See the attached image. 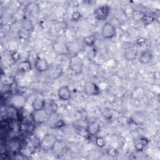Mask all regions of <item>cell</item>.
Returning <instances> with one entry per match:
<instances>
[{
	"mask_svg": "<svg viewBox=\"0 0 160 160\" xmlns=\"http://www.w3.org/2000/svg\"><path fill=\"white\" fill-rule=\"evenodd\" d=\"M69 68L70 70L76 75L82 72L83 62L81 58L78 54H74L71 56L69 61Z\"/></svg>",
	"mask_w": 160,
	"mask_h": 160,
	"instance_id": "obj_1",
	"label": "cell"
},
{
	"mask_svg": "<svg viewBox=\"0 0 160 160\" xmlns=\"http://www.w3.org/2000/svg\"><path fill=\"white\" fill-rule=\"evenodd\" d=\"M101 36L104 39H111L116 36V27L109 22H106L101 28Z\"/></svg>",
	"mask_w": 160,
	"mask_h": 160,
	"instance_id": "obj_2",
	"label": "cell"
},
{
	"mask_svg": "<svg viewBox=\"0 0 160 160\" xmlns=\"http://www.w3.org/2000/svg\"><path fill=\"white\" fill-rule=\"evenodd\" d=\"M49 117V111L46 109L33 111L32 114V118L34 122L38 124H41L46 122Z\"/></svg>",
	"mask_w": 160,
	"mask_h": 160,
	"instance_id": "obj_3",
	"label": "cell"
},
{
	"mask_svg": "<svg viewBox=\"0 0 160 160\" xmlns=\"http://www.w3.org/2000/svg\"><path fill=\"white\" fill-rule=\"evenodd\" d=\"M110 12V7L107 4H104L96 8L93 11V15L97 20L104 21L108 18Z\"/></svg>",
	"mask_w": 160,
	"mask_h": 160,
	"instance_id": "obj_4",
	"label": "cell"
},
{
	"mask_svg": "<svg viewBox=\"0 0 160 160\" xmlns=\"http://www.w3.org/2000/svg\"><path fill=\"white\" fill-rule=\"evenodd\" d=\"M83 91L88 96H97L100 94L101 89L99 86L94 82H88L83 87Z\"/></svg>",
	"mask_w": 160,
	"mask_h": 160,
	"instance_id": "obj_5",
	"label": "cell"
},
{
	"mask_svg": "<svg viewBox=\"0 0 160 160\" xmlns=\"http://www.w3.org/2000/svg\"><path fill=\"white\" fill-rule=\"evenodd\" d=\"M58 139L52 134H46L41 139L40 145L44 149H52Z\"/></svg>",
	"mask_w": 160,
	"mask_h": 160,
	"instance_id": "obj_6",
	"label": "cell"
},
{
	"mask_svg": "<svg viewBox=\"0 0 160 160\" xmlns=\"http://www.w3.org/2000/svg\"><path fill=\"white\" fill-rule=\"evenodd\" d=\"M52 48L54 51L59 55H66L69 53V49L67 44L61 40L56 41L52 45Z\"/></svg>",
	"mask_w": 160,
	"mask_h": 160,
	"instance_id": "obj_7",
	"label": "cell"
},
{
	"mask_svg": "<svg viewBox=\"0 0 160 160\" xmlns=\"http://www.w3.org/2000/svg\"><path fill=\"white\" fill-rule=\"evenodd\" d=\"M36 70L41 73L47 71L49 69V64L45 58L38 57L34 63Z\"/></svg>",
	"mask_w": 160,
	"mask_h": 160,
	"instance_id": "obj_8",
	"label": "cell"
},
{
	"mask_svg": "<svg viewBox=\"0 0 160 160\" xmlns=\"http://www.w3.org/2000/svg\"><path fill=\"white\" fill-rule=\"evenodd\" d=\"M58 97L62 101H68L71 98V91L68 86H62L58 91Z\"/></svg>",
	"mask_w": 160,
	"mask_h": 160,
	"instance_id": "obj_9",
	"label": "cell"
},
{
	"mask_svg": "<svg viewBox=\"0 0 160 160\" xmlns=\"http://www.w3.org/2000/svg\"><path fill=\"white\" fill-rule=\"evenodd\" d=\"M101 131V126L97 121L91 122L87 126L86 131L89 136H97Z\"/></svg>",
	"mask_w": 160,
	"mask_h": 160,
	"instance_id": "obj_10",
	"label": "cell"
},
{
	"mask_svg": "<svg viewBox=\"0 0 160 160\" xmlns=\"http://www.w3.org/2000/svg\"><path fill=\"white\" fill-rule=\"evenodd\" d=\"M152 51L151 49H146L141 53L138 61L141 64H148L152 61Z\"/></svg>",
	"mask_w": 160,
	"mask_h": 160,
	"instance_id": "obj_11",
	"label": "cell"
},
{
	"mask_svg": "<svg viewBox=\"0 0 160 160\" xmlns=\"http://www.w3.org/2000/svg\"><path fill=\"white\" fill-rule=\"evenodd\" d=\"M46 101L39 97L36 98L32 102V108L33 111L42 109L46 108Z\"/></svg>",
	"mask_w": 160,
	"mask_h": 160,
	"instance_id": "obj_12",
	"label": "cell"
},
{
	"mask_svg": "<svg viewBox=\"0 0 160 160\" xmlns=\"http://www.w3.org/2000/svg\"><path fill=\"white\" fill-rule=\"evenodd\" d=\"M18 70L21 72H28L32 70L31 63L29 60L21 61L18 65Z\"/></svg>",
	"mask_w": 160,
	"mask_h": 160,
	"instance_id": "obj_13",
	"label": "cell"
},
{
	"mask_svg": "<svg viewBox=\"0 0 160 160\" xmlns=\"http://www.w3.org/2000/svg\"><path fill=\"white\" fill-rule=\"evenodd\" d=\"M149 142V141L146 138L143 137V136L140 137L138 139L136 143L134 145L135 149L138 151H142L144 148L146 147L148 144Z\"/></svg>",
	"mask_w": 160,
	"mask_h": 160,
	"instance_id": "obj_14",
	"label": "cell"
},
{
	"mask_svg": "<svg viewBox=\"0 0 160 160\" xmlns=\"http://www.w3.org/2000/svg\"><path fill=\"white\" fill-rule=\"evenodd\" d=\"M6 115L9 119H14L18 116V112L16 108L14 105L9 106L6 109Z\"/></svg>",
	"mask_w": 160,
	"mask_h": 160,
	"instance_id": "obj_15",
	"label": "cell"
},
{
	"mask_svg": "<svg viewBox=\"0 0 160 160\" xmlns=\"http://www.w3.org/2000/svg\"><path fill=\"white\" fill-rule=\"evenodd\" d=\"M96 36L94 35H88L83 39V42L85 46L88 47H92L96 43Z\"/></svg>",
	"mask_w": 160,
	"mask_h": 160,
	"instance_id": "obj_16",
	"label": "cell"
},
{
	"mask_svg": "<svg viewBox=\"0 0 160 160\" xmlns=\"http://www.w3.org/2000/svg\"><path fill=\"white\" fill-rule=\"evenodd\" d=\"M154 20L155 19L154 17L147 14H144L141 18V21H142L145 26H148L152 24L154 21Z\"/></svg>",
	"mask_w": 160,
	"mask_h": 160,
	"instance_id": "obj_17",
	"label": "cell"
},
{
	"mask_svg": "<svg viewBox=\"0 0 160 160\" xmlns=\"http://www.w3.org/2000/svg\"><path fill=\"white\" fill-rule=\"evenodd\" d=\"M1 83L4 85V86H9L10 84H12L13 82V79L11 76H6V75H3L1 76Z\"/></svg>",
	"mask_w": 160,
	"mask_h": 160,
	"instance_id": "obj_18",
	"label": "cell"
},
{
	"mask_svg": "<svg viewBox=\"0 0 160 160\" xmlns=\"http://www.w3.org/2000/svg\"><path fill=\"white\" fill-rule=\"evenodd\" d=\"M106 153L110 157H116L118 155V151L114 147H109L106 150Z\"/></svg>",
	"mask_w": 160,
	"mask_h": 160,
	"instance_id": "obj_19",
	"label": "cell"
},
{
	"mask_svg": "<svg viewBox=\"0 0 160 160\" xmlns=\"http://www.w3.org/2000/svg\"><path fill=\"white\" fill-rule=\"evenodd\" d=\"M29 35L30 31L23 27H22V28L19 31V36L22 39H26L29 37Z\"/></svg>",
	"mask_w": 160,
	"mask_h": 160,
	"instance_id": "obj_20",
	"label": "cell"
},
{
	"mask_svg": "<svg viewBox=\"0 0 160 160\" xmlns=\"http://www.w3.org/2000/svg\"><path fill=\"white\" fill-rule=\"evenodd\" d=\"M46 104L48 105V111H49L51 112H54L56 111L58 106L54 101L51 100Z\"/></svg>",
	"mask_w": 160,
	"mask_h": 160,
	"instance_id": "obj_21",
	"label": "cell"
},
{
	"mask_svg": "<svg viewBox=\"0 0 160 160\" xmlns=\"http://www.w3.org/2000/svg\"><path fill=\"white\" fill-rule=\"evenodd\" d=\"M95 143L96 146H98L99 148H103L106 144L105 140L101 136H96Z\"/></svg>",
	"mask_w": 160,
	"mask_h": 160,
	"instance_id": "obj_22",
	"label": "cell"
},
{
	"mask_svg": "<svg viewBox=\"0 0 160 160\" xmlns=\"http://www.w3.org/2000/svg\"><path fill=\"white\" fill-rule=\"evenodd\" d=\"M82 18V14L81 13H80L78 11H75L74 12L72 15H71V21H78L79 20H81Z\"/></svg>",
	"mask_w": 160,
	"mask_h": 160,
	"instance_id": "obj_23",
	"label": "cell"
},
{
	"mask_svg": "<svg viewBox=\"0 0 160 160\" xmlns=\"http://www.w3.org/2000/svg\"><path fill=\"white\" fill-rule=\"evenodd\" d=\"M11 59L14 62H16L18 61H19L20 58H21V55L19 54V52L18 51H14L11 56Z\"/></svg>",
	"mask_w": 160,
	"mask_h": 160,
	"instance_id": "obj_24",
	"label": "cell"
},
{
	"mask_svg": "<svg viewBox=\"0 0 160 160\" xmlns=\"http://www.w3.org/2000/svg\"><path fill=\"white\" fill-rule=\"evenodd\" d=\"M64 126H65V123L64 122V121L62 120H59L54 124V128H61Z\"/></svg>",
	"mask_w": 160,
	"mask_h": 160,
	"instance_id": "obj_25",
	"label": "cell"
}]
</instances>
